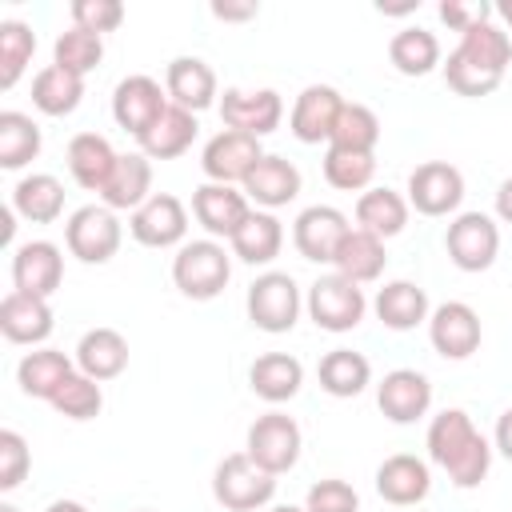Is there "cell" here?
Masks as SVG:
<instances>
[{
    "label": "cell",
    "mask_w": 512,
    "mask_h": 512,
    "mask_svg": "<svg viewBox=\"0 0 512 512\" xmlns=\"http://www.w3.org/2000/svg\"><path fill=\"white\" fill-rule=\"evenodd\" d=\"M116 160H120V152L100 132H76L68 140V172L88 192H104L108 176L116 172Z\"/></svg>",
    "instance_id": "cell-25"
},
{
    "label": "cell",
    "mask_w": 512,
    "mask_h": 512,
    "mask_svg": "<svg viewBox=\"0 0 512 512\" xmlns=\"http://www.w3.org/2000/svg\"><path fill=\"white\" fill-rule=\"evenodd\" d=\"M212 496L228 512H260L276 496V476L264 472L248 452H232L212 472Z\"/></svg>",
    "instance_id": "cell-4"
},
{
    "label": "cell",
    "mask_w": 512,
    "mask_h": 512,
    "mask_svg": "<svg viewBox=\"0 0 512 512\" xmlns=\"http://www.w3.org/2000/svg\"><path fill=\"white\" fill-rule=\"evenodd\" d=\"M496 216H500L504 224H512V176L496 188Z\"/></svg>",
    "instance_id": "cell-51"
},
{
    "label": "cell",
    "mask_w": 512,
    "mask_h": 512,
    "mask_svg": "<svg viewBox=\"0 0 512 512\" xmlns=\"http://www.w3.org/2000/svg\"><path fill=\"white\" fill-rule=\"evenodd\" d=\"M80 100H84V76L60 68V64H48L32 76V104L44 116H68L80 108Z\"/></svg>",
    "instance_id": "cell-37"
},
{
    "label": "cell",
    "mask_w": 512,
    "mask_h": 512,
    "mask_svg": "<svg viewBox=\"0 0 512 512\" xmlns=\"http://www.w3.org/2000/svg\"><path fill=\"white\" fill-rule=\"evenodd\" d=\"M136 512H152V508H136Z\"/></svg>",
    "instance_id": "cell-56"
},
{
    "label": "cell",
    "mask_w": 512,
    "mask_h": 512,
    "mask_svg": "<svg viewBox=\"0 0 512 512\" xmlns=\"http://www.w3.org/2000/svg\"><path fill=\"white\" fill-rule=\"evenodd\" d=\"M300 448H304V436H300V424L288 416V412H264L252 420L248 428V440H244V452L272 476H284L296 468L300 460Z\"/></svg>",
    "instance_id": "cell-8"
},
{
    "label": "cell",
    "mask_w": 512,
    "mask_h": 512,
    "mask_svg": "<svg viewBox=\"0 0 512 512\" xmlns=\"http://www.w3.org/2000/svg\"><path fill=\"white\" fill-rule=\"evenodd\" d=\"M248 384H252V392H256L260 400L284 404V400H292V396L300 392V384H304V364H300L296 356H288V352H264V356H256L252 368H248Z\"/></svg>",
    "instance_id": "cell-27"
},
{
    "label": "cell",
    "mask_w": 512,
    "mask_h": 512,
    "mask_svg": "<svg viewBox=\"0 0 512 512\" xmlns=\"http://www.w3.org/2000/svg\"><path fill=\"white\" fill-rule=\"evenodd\" d=\"M232 280V252L220 240H184L172 256V284L188 300H216Z\"/></svg>",
    "instance_id": "cell-3"
},
{
    "label": "cell",
    "mask_w": 512,
    "mask_h": 512,
    "mask_svg": "<svg viewBox=\"0 0 512 512\" xmlns=\"http://www.w3.org/2000/svg\"><path fill=\"white\" fill-rule=\"evenodd\" d=\"M344 108V96L332 88V84H308L296 104H292V116H288V128L300 144H320V140H332V128H336V116Z\"/></svg>",
    "instance_id": "cell-20"
},
{
    "label": "cell",
    "mask_w": 512,
    "mask_h": 512,
    "mask_svg": "<svg viewBox=\"0 0 512 512\" xmlns=\"http://www.w3.org/2000/svg\"><path fill=\"white\" fill-rule=\"evenodd\" d=\"M60 416H68V420H92V416H100V408H104V392H100V380H92V376H84L80 368L60 384V392L48 400Z\"/></svg>",
    "instance_id": "cell-44"
},
{
    "label": "cell",
    "mask_w": 512,
    "mask_h": 512,
    "mask_svg": "<svg viewBox=\"0 0 512 512\" xmlns=\"http://www.w3.org/2000/svg\"><path fill=\"white\" fill-rule=\"evenodd\" d=\"M496 16H500V28H504L508 40H512V0H500V4H496Z\"/></svg>",
    "instance_id": "cell-52"
},
{
    "label": "cell",
    "mask_w": 512,
    "mask_h": 512,
    "mask_svg": "<svg viewBox=\"0 0 512 512\" xmlns=\"http://www.w3.org/2000/svg\"><path fill=\"white\" fill-rule=\"evenodd\" d=\"M316 376H320V388H324L328 396H336V400H352V396H360V392L368 388V380H372V364H368L364 352L332 348V352L320 356Z\"/></svg>",
    "instance_id": "cell-35"
},
{
    "label": "cell",
    "mask_w": 512,
    "mask_h": 512,
    "mask_svg": "<svg viewBox=\"0 0 512 512\" xmlns=\"http://www.w3.org/2000/svg\"><path fill=\"white\" fill-rule=\"evenodd\" d=\"M376 316H380V324L384 328H392V332H408V328H416V324H424L428 316H432V308H428V292L420 288V284H412V280H392V284H384L380 292H376Z\"/></svg>",
    "instance_id": "cell-30"
},
{
    "label": "cell",
    "mask_w": 512,
    "mask_h": 512,
    "mask_svg": "<svg viewBox=\"0 0 512 512\" xmlns=\"http://www.w3.org/2000/svg\"><path fill=\"white\" fill-rule=\"evenodd\" d=\"M76 372V364L60 352V348H36L16 364V384L24 396L32 400H52L60 392V384Z\"/></svg>",
    "instance_id": "cell-31"
},
{
    "label": "cell",
    "mask_w": 512,
    "mask_h": 512,
    "mask_svg": "<svg viewBox=\"0 0 512 512\" xmlns=\"http://www.w3.org/2000/svg\"><path fill=\"white\" fill-rule=\"evenodd\" d=\"M464 200V176L448 160H424L408 176V208L420 216H448Z\"/></svg>",
    "instance_id": "cell-11"
},
{
    "label": "cell",
    "mask_w": 512,
    "mask_h": 512,
    "mask_svg": "<svg viewBox=\"0 0 512 512\" xmlns=\"http://www.w3.org/2000/svg\"><path fill=\"white\" fill-rule=\"evenodd\" d=\"M152 196V160L144 152H124L116 160V172L108 176L100 200L112 208V212H136L144 200Z\"/></svg>",
    "instance_id": "cell-26"
},
{
    "label": "cell",
    "mask_w": 512,
    "mask_h": 512,
    "mask_svg": "<svg viewBox=\"0 0 512 512\" xmlns=\"http://www.w3.org/2000/svg\"><path fill=\"white\" fill-rule=\"evenodd\" d=\"M64 280V256L52 240H28L12 252V288L28 296H52Z\"/></svg>",
    "instance_id": "cell-18"
},
{
    "label": "cell",
    "mask_w": 512,
    "mask_h": 512,
    "mask_svg": "<svg viewBox=\"0 0 512 512\" xmlns=\"http://www.w3.org/2000/svg\"><path fill=\"white\" fill-rule=\"evenodd\" d=\"M44 512H88V508H84L80 500H52Z\"/></svg>",
    "instance_id": "cell-53"
},
{
    "label": "cell",
    "mask_w": 512,
    "mask_h": 512,
    "mask_svg": "<svg viewBox=\"0 0 512 512\" xmlns=\"http://www.w3.org/2000/svg\"><path fill=\"white\" fill-rule=\"evenodd\" d=\"M440 20L452 28V32H468V28H476V24H484V20H492V4H484V0H440Z\"/></svg>",
    "instance_id": "cell-48"
},
{
    "label": "cell",
    "mask_w": 512,
    "mask_h": 512,
    "mask_svg": "<svg viewBox=\"0 0 512 512\" xmlns=\"http://www.w3.org/2000/svg\"><path fill=\"white\" fill-rule=\"evenodd\" d=\"M76 368L92 380H112L128 368V340L116 328H88L76 344Z\"/></svg>",
    "instance_id": "cell-28"
},
{
    "label": "cell",
    "mask_w": 512,
    "mask_h": 512,
    "mask_svg": "<svg viewBox=\"0 0 512 512\" xmlns=\"http://www.w3.org/2000/svg\"><path fill=\"white\" fill-rule=\"evenodd\" d=\"M268 512H308V508H300V504H276V508H268Z\"/></svg>",
    "instance_id": "cell-54"
},
{
    "label": "cell",
    "mask_w": 512,
    "mask_h": 512,
    "mask_svg": "<svg viewBox=\"0 0 512 512\" xmlns=\"http://www.w3.org/2000/svg\"><path fill=\"white\" fill-rule=\"evenodd\" d=\"M192 216L200 220V228L212 240H232L240 232V224L252 216V200L236 184H212V180H204L192 192Z\"/></svg>",
    "instance_id": "cell-14"
},
{
    "label": "cell",
    "mask_w": 512,
    "mask_h": 512,
    "mask_svg": "<svg viewBox=\"0 0 512 512\" xmlns=\"http://www.w3.org/2000/svg\"><path fill=\"white\" fill-rule=\"evenodd\" d=\"M32 468V456H28V444L16 428H4L0 432V492H12L20 488V480L28 476Z\"/></svg>",
    "instance_id": "cell-47"
},
{
    "label": "cell",
    "mask_w": 512,
    "mask_h": 512,
    "mask_svg": "<svg viewBox=\"0 0 512 512\" xmlns=\"http://www.w3.org/2000/svg\"><path fill=\"white\" fill-rule=\"evenodd\" d=\"M36 52V32L24 20H0V88H16Z\"/></svg>",
    "instance_id": "cell-42"
},
{
    "label": "cell",
    "mask_w": 512,
    "mask_h": 512,
    "mask_svg": "<svg viewBox=\"0 0 512 512\" xmlns=\"http://www.w3.org/2000/svg\"><path fill=\"white\" fill-rule=\"evenodd\" d=\"M300 288L288 272H264L248 284V320L268 332V336H280V332H292L296 328V316H300Z\"/></svg>",
    "instance_id": "cell-6"
},
{
    "label": "cell",
    "mask_w": 512,
    "mask_h": 512,
    "mask_svg": "<svg viewBox=\"0 0 512 512\" xmlns=\"http://www.w3.org/2000/svg\"><path fill=\"white\" fill-rule=\"evenodd\" d=\"M164 92H168V100L176 108L196 116V112L216 104V72L200 56H176L164 68Z\"/></svg>",
    "instance_id": "cell-21"
},
{
    "label": "cell",
    "mask_w": 512,
    "mask_h": 512,
    "mask_svg": "<svg viewBox=\"0 0 512 512\" xmlns=\"http://www.w3.org/2000/svg\"><path fill=\"white\" fill-rule=\"evenodd\" d=\"M348 216L340 212V208H332V204H312V208H304L296 220H292V244H296V252L304 256V260H312V264H332V256H336V248H340V240L348 236Z\"/></svg>",
    "instance_id": "cell-16"
},
{
    "label": "cell",
    "mask_w": 512,
    "mask_h": 512,
    "mask_svg": "<svg viewBox=\"0 0 512 512\" xmlns=\"http://www.w3.org/2000/svg\"><path fill=\"white\" fill-rule=\"evenodd\" d=\"M168 104H172V100H168V92L160 88V80H152V76H144V72L124 76V80L116 84V92H112V116H116V124H120L124 132H132L136 140L164 116Z\"/></svg>",
    "instance_id": "cell-12"
},
{
    "label": "cell",
    "mask_w": 512,
    "mask_h": 512,
    "mask_svg": "<svg viewBox=\"0 0 512 512\" xmlns=\"http://www.w3.org/2000/svg\"><path fill=\"white\" fill-rule=\"evenodd\" d=\"M220 120H224V128H232V132H244V136L264 140L268 132L280 128V120H284V100H280L276 88H256V92L228 88V92L220 96Z\"/></svg>",
    "instance_id": "cell-13"
},
{
    "label": "cell",
    "mask_w": 512,
    "mask_h": 512,
    "mask_svg": "<svg viewBox=\"0 0 512 512\" xmlns=\"http://www.w3.org/2000/svg\"><path fill=\"white\" fill-rule=\"evenodd\" d=\"M244 196L264 212L284 208V204H292L300 196V168L292 160H284V156L264 152L260 164L244 176Z\"/></svg>",
    "instance_id": "cell-22"
},
{
    "label": "cell",
    "mask_w": 512,
    "mask_h": 512,
    "mask_svg": "<svg viewBox=\"0 0 512 512\" xmlns=\"http://www.w3.org/2000/svg\"><path fill=\"white\" fill-rule=\"evenodd\" d=\"M384 264H388L384 240L372 236V232H364V228H348V236L340 240V248H336V256H332V268H336L340 276H348L352 284H372V280H380Z\"/></svg>",
    "instance_id": "cell-29"
},
{
    "label": "cell",
    "mask_w": 512,
    "mask_h": 512,
    "mask_svg": "<svg viewBox=\"0 0 512 512\" xmlns=\"http://www.w3.org/2000/svg\"><path fill=\"white\" fill-rule=\"evenodd\" d=\"M376 404L392 424H416L432 408V384L416 368H392L376 388Z\"/></svg>",
    "instance_id": "cell-19"
},
{
    "label": "cell",
    "mask_w": 512,
    "mask_h": 512,
    "mask_svg": "<svg viewBox=\"0 0 512 512\" xmlns=\"http://www.w3.org/2000/svg\"><path fill=\"white\" fill-rule=\"evenodd\" d=\"M428 340L444 360H468L480 348V316L464 300H444L428 316Z\"/></svg>",
    "instance_id": "cell-17"
},
{
    "label": "cell",
    "mask_w": 512,
    "mask_h": 512,
    "mask_svg": "<svg viewBox=\"0 0 512 512\" xmlns=\"http://www.w3.org/2000/svg\"><path fill=\"white\" fill-rule=\"evenodd\" d=\"M304 508L308 512H360V496L348 480L340 476H328V480H316L304 496Z\"/></svg>",
    "instance_id": "cell-45"
},
{
    "label": "cell",
    "mask_w": 512,
    "mask_h": 512,
    "mask_svg": "<svg viewBox=\"0 0 512 512\" xmlns=\"http://www.w3.org/2000/svg\"><path fill=\"white\" fill-rule=\"evenodd\" d=\"M40 144H44L40 124L28 112H16V108L0 112V168H12V172L24 168L28 160L40 156Z\"/></svg>",
    "instance_id": "cell-39"
},
{
    "label": "cell",
    "mask_w": 512,
    "mask_h": 512,
    "mask_svg": "<svg viewBox=\"0 0 512 512\" xmlns=\"http://www.w3.org/2000/svg\"><path fill=\"white\" fill-rule=\"evenodd\" d=\"M328 144L352 148V152H376V144H380V120H376V112H372L368 104H356V100L348 104V100H344Z\"/></svg>",
    "instance_id": "cell-41"
},
{
    "label": "cell",
    "mask_w": 512,
    "mask_h": 512,
    "mask_svg": "<svg viewBox=\"0 0 512 512\" xmlns=\"http://www.w3.org/2000/svg\"><path fill=\"white\" fill-rule=\"evenodd\" d=\"M260 156H264V148H260L256 136H244V132L224 128V132H216L204 144L200 168H204V176L212 184H244V176L260 164Z\"/></svg>",
    "instance_id": "cell-15"
},
{
    "label": "cell",
    "mask_w": 512,
    "mask_h": 512,
    "mask_svg": "<svg viewBox=\"0 0 512 512\" xmlns=\"http://www.w3.org/2000/svg\"><path fill=\"white\" fill-rule=\"evenodd\" d=\"M100 60H104V36L84 32L76 24L68 32H60L56 44H52V64H60V68H68L76 76H88Z\"/></svg>",
    "instance_id": "cell-43"
},
{
    "label": "cell",
    "mask_w": 512,
    "mask_h": 512,
    "mask_svg": "<svg viewBox=\"0 0 512 512\" xmlns=\"http://www.w3.org/2000/svg\"><path fill=\"white\" fill-rule=\"evenodd\" d=\"M0 512H20V508L16 504H0Z\"/></svg>",
    "instance_id": "cell-55"
},
{
    "label": "cell",
    "mask_w": 512,
    "mask_h": 512,
    "mask_svg": "<svg viewBox=\"0 0 512 512\" xmlns=\"http://www.w3.org/2000/svg\"><path fill=\"white\" fill-rule=\"evenodd\" d=\"M388 60L400 76H428L436 64H440V40L412 24V28H400L392 40H388Z\"/></svg>",
    "instance_id": "cell-38"
},
{
    "label": "cell",
    "mask_w": 512,
    "mask_h": 512,
    "mask_svg": "<svg viewBox=\"0 0 512 512\" xmlns=\"http://www.w3.org/2000/svg\"><path fill=\"white\" fill-rule=\"evenodd\" d=\"M120 240H124V228L108 204H84L64 224V244L84 264H108L120 252Z\"/></svg>",
    "instance_id": "cell-5"
},
{
    "label": "cell",
    "mask_w": 512,
    "mask_h": 512,
    "mask_svg": "<svg viewBox=\"0 0 512 512\" xmlns=\"http://www.w3.org/2000/svg\"><path fill=\"white\" fill-rule=\"evenodd\" d=\"M408 196H400L396 188H368L360 192L356 200V228L380 236V240H392L404 232L408 224Z\"/></svg>",
    "instance_id": "cell-32"
},
{
    "label": "cell",
    "mask_w": 512,
    "mask_h": 512,
    "mask_svg": "<svg viewBox=\"0 0 512 512\" xmlns=\"http://www.w3.org/2000/svg\"><path fill=\"white\" fill-rule=\"evenodd\" d=\"M428 460L448 472L456 488H476L492 468V444L480 436L464 408H444L428 424Z\"/></svg>",
    "instance_id": "cell-2"
},
{
    "label": "cell",
    "mask_w": 512,
    "mask_h": 512,
    "mask_svg": "<svg viewBox=\"0 0 512 512\" xmlns=\"http://www.w3.org/2000/svg\"><path fill=\"white\" fill-rule=\"evenodd\" d=\"M376 176V152H352V148H336L328 144L324 152V180L340 192H364Z\"/></svg>",
    "instance_id": "cell-40"
},
{
    "label": "cell",
    "mask_w": 512,
    "mask_h": 512,
    "mask_svg": "<svg viewBox=\"0 0 512 512\" xmlns=\"http://www.w3.org/2000/svg\"><path fill=\"white\" fill-rule=\"evenodd\" d=\"M260 8H256V0H248V4H228V0H212V16L216 20H252Z\"/></svg>",
    "instance_id": "cell-49"
},
{
    "label": "cell",
    "mask_w": 512,
    "mask_h": 512,
    "mask_svg": "<svg viewBox=\"0 0 512 512\" xmlns=\"http://www.w3.org/2000/svg\"><path fill=\"white\" fill-rule=\"evenodd\" d=\"M368 312V300H364V288L352 284L348 276L340 272H328V276H316L312 288H308V316L316 328L324 332H352Z\"/></svg>",
    "instance_id": "cell-7"
},
{
    "label": "cell",
    "mask_w": 512,
    "mask_h": 512,
    "mask_svg": "<svg viewBox=\"0 0 512 512\" xmlns=\"http://www.w3.org/2000/svg\"><path fill=\"white\" fill-rule=\"evenodd\" d=\"M12 208L28 224H52L64 212V184L52 172H32L12 188Z\"/></svg>",
    "instance_id": "cell-36"
},
{
    "label": "cell",
    "mask_w": 512,
    "mask_h": 512,
    "mask_svg": "<svg viewBox=\"0 0 512 512\" xmlns=\"http://www.w3.org/2000/svg\"><path fill=\"white\" fill-rule=\"evenodd\" d=\"M228 244H232V256L244 264H272L284 248V224L272 212L252 208V216L240 224V232Z\"/></svg>",
    "instance_id": "cell-34"
},
{
    "label": "cell",
    "mask_w": 512,
    "mask_h": 512,
    "mask_svg": "<svg viewBox=\"0 0 512 512\" xmlns=\"http://www.w3.org/2000/svg\"><path fill=\"white\" fill-rule=\"evenodd\" d=\"M128 232L144 248H180L188 236V208L172 192H152L128 216Z\"/></svg>",
    "instance_id": "cell-10"
},
{
    "label": "cell",
    "mask_w": 512,
    "mask_h": 512,
    "mask_svg": "<svg viewBox=\"0 0 512 512\" xmlns=\"http://www.w3.org/2000/svg\"><path fill=\"white\" fill-rule=\"evenodd\" d=\"M72 24L84 28V32H116L124 24V4L120 0H72Z\"/></svg>",
    "instance_id": "cell-46"
},
{
    "label": "cell",
    "mask_w": 512,
    "mask_h": 512,
    "mask_svg": "<svg viewBox=\"0 0 512 512\" xmlns=\"http://www.w3.org/2000/svg\"><path fill=\"white\" fill-rule=\"evenodd\" d=\"M376 492H380V500H388L396 508H412L432 492V472L420 456L396 452L376 468Z\"/></svg>",
    "instance_id": "cell-23"
},
{
    "label": "cell",
    "mask_w": 512,
    "mask_h": 512,
    "mask_svg": "<svg viewBox=\"0 0 512 512\" xmlns=\"http://www.w3.org/2000/svg\"><path fill=\"white\" fill-rule=\"evenodd\" d=\"M444 248L460 272H488L500 256V224L488 212H460L444 232Z\"/></svg>",
    "instance_id": "cell-9"
},
{
    "label": "cell",
    "mask_w": 512,
    "mask_h": 512,
    "mask_svg": "<svg viewBox=\"0 0 512 512\" xmlns=\"http://www.w3.org/2000/svg\"><path fill=\"white\" fill-rule=\"evenodd\" d=\"M196 116L192 112H184V108H176V104H168L164 108V116L140 136V152L148 156V160H176V156H184L188 148H192V140H196Z\"/></svg>",
    "instance_id": "cell-33"
},
{
    "label": "cell",
    "mask_w": 512,
    "mask_h": 512,
    "mask_svg": "<svg viewBox=\"0 0 512 512\" xmlns=\"http://www.w3.org/2000/svg\"><path fill=\"white\" fill-rule=\"evenodd\" d=\"M512 64V40L500 24L484 20L460 36V44L444 60V80L456 96H488L500 88Z\"/></svg>",
    "instance_id": "cell-1"
},
{
    "label": "cell",
    "mask_w": 512,
    "mask_h": 512,
    "mask_svg": "<svg viewBox=\"0 0 512 512\" xmlns=\"http://www.w3.org/2000/svg\"><path fill=\"white\" fill-rule=\"evenodd\" d=\"M0 332L12 344H44L52 336V304L44 296L8 292L0 300Z\"/></svg>",
    "instance_id": "cell-24"
},
{
    "label": "cell",
    "mask_w": 512,
    "mask_h": 512,
    "mask_svg": "<svg viewBox=\"0 0 512 512\" xmlns=\"http://www.w3.org/2000/svg\"><path fill=\"white\" fill-rule=\"evenodd\" d=\"M496 452L504 456V460H512V408L508 412H500V420H496Z\"/></svg>",
    "instance_id": "cell-50"
}]
</instances>
